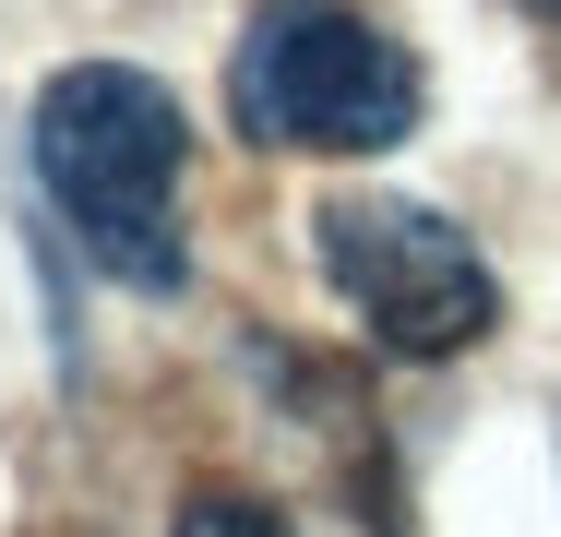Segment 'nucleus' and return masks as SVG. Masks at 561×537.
Returning <instances> with one entry per match:
<instances>
[{"label":"nucleus","mask_w":561,"mask_h":537,"mask_svg":"<svg viewBox=\"0 0 561 537\" xmlns=\"http://www.w3.org/2000/svg\"><path fill=\"white\" fill-rule=\"evenodd\" d=\"M180 168H192V119L144 60L48 72V96H36V192L60 204L72 251L131 299H180V275H192Z\"/></svg>","instance_id":"1"},{"label":"nucleus","mask_w":561,"mask_h":537,"mask_svg":"<svg viewBox=\"0 0 561 537\" xmlns=\"http://www.w3.org/2000/svg\"><path fill=\"white\" fill-rule=\"evenodd\" d=\"M419 60L335 0H263L227 48V119L287 156H382L419 132Z\"/></svg>","instance_id":"2"},{"label":"nucleus","mask_w":561,"mask_h":537,"mask_svg":"<svg viewBox=\"0 0 561 537\" xmlns=\"http://www.w3.org/2000/svg\"><path fill=\"white\" fill-rule=\"evenodd\" d=\"M311 251L382 358H466L502 322V275L478 263V239L407 192H323Z\"/></svg>","instance_id":"3"},{"label":"nucleus","mask_w":561,"mask_h":537,"mask_svg":"<svg viewBox=\"0 0 561 537\" xmlns=\"http://www.w3.org/2000/svg\"><path fill=\"white\" fill-rule=\"evenodd\" d=\"M168 537H287V514H275L263 490H192V502L168 514Z\"/></svg>","instance_id":"4"},{"label":"nucleus","mask_w":561,"mask_h":537,"mask_svg":"<svg viewBox=\"0 0 561 537\" xmlns=\"http://www.w3.org/2000/svg\"><path fill=\"white\" fill-rule=\"evenodd\" d=\"M526 12H538V24H550V36H561V0H526Z\"/></svg>","instance_id":"5"}]
</instances>
